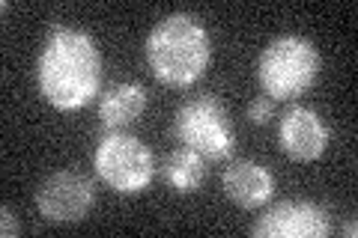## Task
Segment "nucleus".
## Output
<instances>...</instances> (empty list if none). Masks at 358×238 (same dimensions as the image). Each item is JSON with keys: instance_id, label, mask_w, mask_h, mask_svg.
I'll return each instance as SVG.
<instances>
[{"instance_id": "obj_3", "label": "nucleus", "mask_w": 358, "mask_h": 238, "mask_svg": "<svg viewBox=\"0 0 358 238\" xmlns=\"http://www.w3.org/2000/svg\"><path fill=\"white\" fill-rule=\"evenodd\" d=\"M322 72V54L308 36L284 33L260 51L257 81L272 101H293L317 84Z\"/></svg>"}, {"instance_id": "obj_5", "label": "nucleus", "mask_w": 358, "mask_h": 238, "mask_svg": "<svg viewBox=\"0 0 358 238\" xmlns=\"http://www.w3.org/2000/svg\"><path fill=\"white\" fill-rule=\"evenodd\" d=\"M93 167L99 179L122 197L143 194L155 179V155L150 146L126 131H110L99 140Z\"/></svg>"}, {"instance_id": "obj_12", "label": "nucleus", "mask_w": 358, "mask_h": 238, "mask_svg": "<svg viewBox=\"0 0 358 238\" xmlns=\"http://www.w3.org/2000/svg\"><path fill=\"white\" fill-rule=\"evenodd\" d=\"M248 119L254 122V126H268V122L275 119V101L268 96H260L254 98L248 105Z\"/></svg>"}, {"instance_id": "obj_14", "label": "nucleus", "mask_w": 358, "mask_h": 238, "mask_svg": "<svg viewBox=\"0 0 358 238\" xmlns=\"http://www.w3.org/2000/svg\"><path fill=\"white\" fill-rule=\"evenodd\" d=\"M355 232H358V226H355V221H350L343 226V235H350V238H355Z\"/></svg>"}, {"instance_id": "obj_4", "label": "nucleus", "mask_w": 358, "mask_h": 238, "mask_svg": "<svg viewBox=\"0 0 358 238\" xmlns=\"http://www.w3.org/2000/svg\"><path fill=\"white\" fill-rule=\"evenodd\" d=\"M173 137L206 161H227L236 149V134L227 107L218 96H194L188 98L173 117Z\"/></svg>"}, {"instance_id": "obj_9", "label": "nucleus", "mask_w": 358, "mask_h": 238, "mask_svg": "<svg viewBox=\"0 0 358 238\" xmlns=\"http://www.w3.org/2000/svg\"><path fill=\"white\" fill-rule=\"evenodd\" d=\"M224 194L233 206H239L245 211L263 209L268 200L275 197V176L272 170L260 161H230L224 170Z\"/></svg>"}, {"instance_id": "obj_10", "label": "nucleus", "mask_w": 358, "mask_h": 238, "mask_svg": "<svg viewBox=\"0 0 358 238\" xmlns=\"http://www.w3.org/2000/svg\"><path fill=\"white\" fill-rule=\"evenodd\" d=\"M143 110H147V89L134 81L114 84L99 98V122L108 131H122L134 126L143 117Z\"/></svg>"}, {"instance_id": "obj_8", "label": "nucleus", "mask_w": 358, "mask_h": 238, "mask_svg": "<svg viewBox=\"0 0 358 238\" xmlns=\"http://www.w3.org/2000/svg\"><path fill=\"white\" fill-rule=\"evenodd\" d=\"M278 143H281L287 158H293L299 164H310L326 155L331 143V131L326 126V119L313 107L293 105L278 119Z\"/></svg>"}, {"instance_id": "obj_13", "label": "nucleus", "mask_w": 358, "mask_h": 238, "mask_svg": "<svg viewBox=\"0 0 358 238\" xmlns=\"http://www.w3.org/2000/svg\"><path fill=\"white\" fill-rule=\"evenodd\" d=\"M18 232H21L18 214L9 206H3V209H0V235H3V238H15Z\"/></svg>"}, {"instance_id": "obj_2", "label": "nucleus", "mask_w": 358, "mask_h": 238, "mask_svg": "<svg viewBox=\"0 0 358 238\" xmlns=\"http://www.w3.org/2000/svg\"><path fill=\"white\" fill-rule=\"evenodd\" d=\"M150 72L164 87H192L212 63V36L192 13H171L150 30L143 42Z\"/></svg>"}, {"instance_id": "obj_1", "label": "nucleus", "mask_w": 358, "mask_h": 238, "mask_svg": "<svg viewBox=\"0 0 358 238\" xmlns=\"http://www.w3.org/2000/svg\"><path fill=\"white\" fill-rule=\"evenodd\" d=\"M105 57L99 42L81 27L54 24L36 57V89L60 113L84 110L99 96Z\"/></svg>"}, {"instance_id": "obj_6", "label": "nucleus", "mask_w": 358, "mask_h": 238, "mask_svg": "<svg viewBox=\"0 0 358 238\" xmlns=\"http://www.w3.org/2000/svg\"><path fill=\"white\" fill-rule=\"evenodd\" d=\"M96 206L93 182L75 170H57L36 188V209L48 223H78Z\"/></svg>"}, {"instance_id": "obj_7", "label": "nucleus", "mask_w": 358, "mask_h": 238, "mask_svg": "<svg viewBox=\"0 0 358 238\" xmlns=\"http://www.w3.org/2000/svg\"><path fill=\"white\" fill-rule=\"evenodd\" d=\"M331 232V214L313 200H284L268 206L254 221V238H326Z\"/></svg>"}, {"instance_id": "obj_11", "label": "nucleus", "mask_w": 358, "mask_h": 238, "mask_svg": "<svg viewBox=\"0 0 358 238\" xmlns=\"http://www.w3.org/2000/svg\"><path fill=\"white\" fill-rule=\"evenodd\" d=\"M206 164L209 161L203 155H197V152L182 146V149H173L162 161V179L167 182V188L176 191V194H194L209 176Z\"/></svg>"}]
</instances>
